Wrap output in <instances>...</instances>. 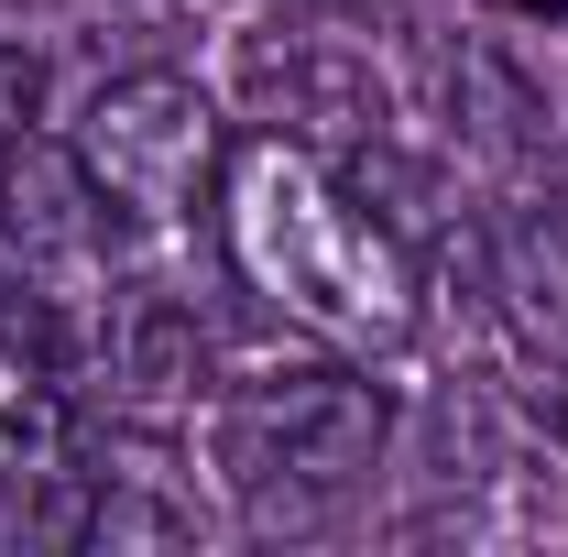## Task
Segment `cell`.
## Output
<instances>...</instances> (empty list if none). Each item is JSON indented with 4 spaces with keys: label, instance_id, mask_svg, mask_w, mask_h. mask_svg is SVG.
I'll list each match as a JSON object with an SVG mask.
<instances>
[{
    "label": "cell",
    "instance_id": "obj_1",
    "mask_svg": "<svg viewBox=\"0 0 568 557\" xmlns=\"http://www.w3.org/2000/svg\"><path fill=\"white\" fill-rule=\"evenodd\" d=\"M219 241L230 274L295 328L339 350H405L416 340V241L351 186V164L306 153V142H241L219 175Z\"/></svg>",
    "mask_w": 568,
    "mask_h": 557
},
{
    "label": "cell",
    "instance_id": "obj_2",
    "mask_svg": "<svg viewBox=\"0 0 568 557\" xmlns=\"http://www.w3.org/2000/svg\"><path fill=\"white\" fill-rule=\"evenodd\" d=\"M394 448V394L372 372H263L219 394V482L241 503L252 536H306L328 525L351 492H372Z\"/></svg>",
    "mask_w": 568,
    "mask_h": 557
},
{
    "label": "cell",
    "instance_id": "obj_3",
    "mask_svg": "<svg viewBox=\"0 0 568 557\" xmlns=\"http://www.w3.org/2000/svg\"><path fill=\"white\" fill-rule=\"evenodd\" d=\"M77 175L99 186V209L132 219V230H175V219L209 209V186L230 175V121L197 77L142 67L110 77L88 110H77Z\"/></svg>",
    "mask_w": 568,
    "mask_h": 557
},
{
    "label": "cell",
    "instance_id": "obj_4",
    "mask_svg": "<svg viewBox=\"0 0 568 557\" xmlns=\"http://www.w3.org/2000/svg\"><path fill=\"white\" fill-rule=\"evenodd\" d=\"M241 99H252L263 132L306 142L328 164L394 142V88H383V67L361 55L351 33H328V22H263V33H241Z\"/></svg>",
    "mask_w": 568,
    "mask_h": 557
},
{
    "label": "cell",
    "instance_id": "obj_5",
    "mask_svg": "<svg viewBox=\"0 0 568 557\" xmlns=\"http://www.w3.org/2000/svg\"><path fill=\"white\" fill-rule=\"evenodd\" d=\"M209 514L197 492L175 482V459L142 437V426H110V437H77V547H197Z\"/></svg>",
    "mask_w": 568,
    "mask_h": 557
},
{
    "label": "cell",
    "instance_id": "obj_6",
    "mask_svg": "<svg viewBox=\"0 0 568 557\" xmlns=\"http://www.w3.org/2000/svg\"><path fill=\"white\" fill-rule=\"evenodd\" d=\"M99 372L121 383V394H197L219 372V350H209V317L175 295V284H121L110 295V317H99Z\"/></svg>",
    "mask_w": 568,
    "mask_h": 557
},
{
    "label": "cell",
    "instance_id": "obj_7",
    "mask_svg": "<svg viewBox=\"0 0 568 557\" xmlns=\"http://www.w3.org/2000/svg\"><path fill=\"white\" fill-rule=\"evenodd\" d=\"M0 536H77V426L55 394H0Z\"/></svg>",
    "mask_w": 568,
    "mask_h": 557
},
{
    "label": "cell",
    "instance_id": "obj_8",
    "mask_svg": "<svg viewBox=\"0 0 568 557\" xmlns=\"http://www.w3.org/2000/svg\"><path fill=\"white\" fill-rule=\"evenodd\" d=\"M33 121H44V55L0 33V153H11V142H33Z\"/></svg>",
    "mask_w": 568,
    "mask_h": 557
},
{
    "label": "cell",
    "instance_id": "obj_9",
    "mask_svg": "<svg viewBox=\"0 0 568 557\" xmlns=\"http://www.w3.org/2000/svg\"><path fill=\"white\" fill-rule=\"evenodd\" d=\"M514 11H525V22H568V0H514Z\"/></svg>",
    "mask_w": 568,
    "mask_h": 557
}]
</instances>
